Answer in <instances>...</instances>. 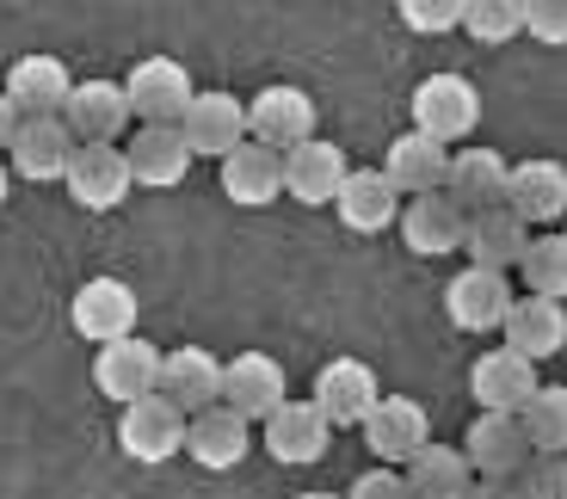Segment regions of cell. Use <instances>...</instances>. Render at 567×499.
<instances>
[{"mask_svg": "<svg viewBox=\"0 0 567 499\" xmlns=\"http://www.w3.org/2000/svg\"><path fill=\"white\" fill-rule=\"evenodd\" d=\"M475 124H482V93L468 74L444 69L413 86V129L439 136V143H463V136H475Z\"/></svg>", "mask_w": 567, "mask_h": 499, "instance_id": "obj_1", "label": "cell"}, {"mask_svg": "<svg viewBox=\"0 0 567 499\" xmlns=\"http://www.w3.org/2000/svg\"><path fill=\"white\" fill-rule=\"evenodd\" d=\"M185 407H173L167 395H142L124 407V419H117V444H124V457L130 462H167L185 450Z\"/></svg>", "mask_w": 567, "mask_h": 499, "instance_id": "obj_2", "label": "cell"}, {"mask_svg": "<svg viewBox=\"0 0 567 499\" xmlns=\"http://www.w3.org/2000/svg\"><path fill=\"white\" fill-rule=\"evenodd\" d=\"M136 314H142V302L124 278H86L69 302V328L81 333L86 345H112V340H124V333H136Z\"/></svg>", "mask_w": 567, "mask_h": 499, "instance_id": "obj_3", "label": "cell"}, {"mask_svg": "<svg viewBox=\"0 0 567 499\" xmlns=\"http://www.w3.org/2000/svg\"><path fill=\"white\" fill-rule=\"evenodd\" d=\"M62 186H69V198L81 204V210H117V204L136 191V179H130V160L117 143H81L69 155Z\"/></svg>", "mask_w": 567, "mask_h": 499, "instance_id": "obj_4", "label": "cell"}, {"mask_svg": "<svg viewBox=\"0 0 567 499\" xmlns=\"http://www.w3.org/2000/svg\"><path fill=\"white\" fill-rule=\"evenodd\" d=\"M543 388L537 364H530L525 352H512V345H494V352H482L475 364H468V395H475V407H487V414H525V401Z\"/></svg>", "mask_w": 567, "mask_h": 499, "instance_id": "obj_5", "label": "cell"}, {"mask_svg": "<svg viewBox=\"0 0 567 499\" xmlns=\"http://www.w3.org/2000/svg\"><path fill=\"white\" fill-rule=\"evenodd\" d=\"M358 432H364L370 457L389 462V469H401L413 450H425V444H432V414H425L413 395H383L364 414V426H358Z\"/></svg>", "mask_w": 567, "mask_h": 499, "instance_id": "obj_6", "label": "cell"}, {"mask_svg": "<svg viewBox=\"0 0 567 499\" xmlns=\"http://www.w3.org/2000/svg\"><path fill=\"white\" fill-rule=\"evenodd\" d=\"M161 357L167 352H155L148 340L124 333V340L100 345V357H93V388H100L105 401H117V407H130V401L161 388Z\"/></svg>", "mask_w": 567, "mask_h": 499, "instance_id": "obj_7", "label": "cell"}, {"mask_svg": "<svg viewBox=\"0 0 567 499\" xmlns=\"http://www.w3.org/2000/svg\"><path fill=\"white\" fill-rule=\"evenodd\" d=\"M259 426H266L271 462H284V469H309V462L327 457V444H333V419L315 407V395L309 401H284L278 414H266Z\"/></svg>", "mask_w": 567, "mask_h": 499, "instance_id": "obj_8", "label": "cell"}, {"mask_svg": "<svg viewBox=\"0 0 567 499\" xmlns=\"http://www.w3.org/2000/svg\"><path fill=\"white\" fill-rule=\"evenodd\" d=\"M254 450V419L235 414L228 401H216V407H198V414L185 419V457L198 462V469H235V462Z\"/></svg>", "mask_w": 567, "mask_h": 499, "instance_id": "obj_9", "label": "cell"}, {"mask_svg": "<svg viewBox=\"0 0 567 499\" xmlns=\"http://www.w3.org/2000/svg\"><path fill=\"white\" fill-rule=\"evenodd\" d=\"M124 93H130V112H136V124H179L198 86H192L185 62L148 56V62H136V69H130Z\"/></svg>", "mask_w": 567, "mask_h": 499, "instance_id": "obj_10", "label": "cell"}, {"mask_svg": "<svg viewBox=\"0 0 567 499\" xmlns=\"http://www.w3.org/2000/svg\"><path fill=\"white\" fill-rule=\"evenodd\" d=\"M506 309H512L506 271L463 266L451 278V290H444V314H451V328H463V333H499L506 328Z\"/></svg>", "mask_w": 567, "mask_h": 499, "instance_id": "obj_11", "label": "cell"}, {"mask_svg": "<svg viewBox=\"0 0 567 499\" xmlns=\"http://www.w3.org/2000/svg\"><path fill=\"white\" fill-rule=\"evenodd\" d=\"M62 124L74 129V143H124V129L136 124L124 81H74Z\"/></svg>", "mask_w": 567, "mask_h": 499, "instance_id": "obj_12", "label": "cell"}, {"mask_svg": "<svg viewBox=\"0 0 567 499\" xmlns=\"http://www.w3.org/2000/svg\"><path fill=\"white\" fill-rule=\"evenodd\" d=\"M247 136L266 143V148H278V155L297 148V143H309L315 136V100L290 81L266 86V93H254V105H247Z\"/></svg>", "mask_w": 567, "mask_h": 499, "instance_id": "obj_13", "label": "cell"}, {"mask_svg": "<svg viewBox=\"0 0 567 499\" xmlns=\"http://www.w3.org/2000/svg\"><path fill=\"white\" fill-rule=\"evenodd\" d=\"M377 401H383V383H377V371H370L364 357H333V364H321V376H315V407L333 419V432L364 426V414Z\"/></svg>", "mask_w": 567, "mask_h": 499, "instance_id": "obj_14", "label": "cell"}, {"mask_svg": "<svg viewBox=\"0 0 567 499\" xmlns=\"http://www.w3.org/2000/svg\"><path fill=\"white\" fill-rule=\"evenodd\" d=\"M124 160H130V179L148 191H173L192 173V148H185V129L179 124H136V136L124 143Z\"/></svg>", "mask_w": 567, "mask_h": 499, "instance_id": "obj_15", "label": "cell"}, {"mask_svg": "<svg viewBox=\"0 0 567 499\" xmlns=\"http://www.w3.org/2000/svg\"><path fill=\"white\" fill-rule=\"evenodd\" d=\"M463 229H468V210L451 198V191H420V198L401 204V241H408L420 259L463 253Z\"/></svg>", "mask_w": 567, "mask_h": 499, "instance_id": "obj_16", "label": "cell"}, {"mask_svg": "<svg viewBox=\"0 0 567 499\" xmlns=\"http://www.w3.org/2000/svg\"><path fill=\"white\" fill-rule=\"evenodd\" d=\"M74 148L81 143H74V129L62 117H19V136L7 148V160H13V173L31 179V186H56L62 173H69Z\"/></svg>", "mask_w": 567, "mask_h": 499, "instance_id": "obj_17", "label": "cell"}, {"mask_svg": "<svg viewBox=\"0 0 567 499\" xmlns=\"http://www.w3.org/2000/svg\"><path fill=\"white\" fill-rule=\"evenodd\" d=\"M223 401L235 414H247L259 426L266 414H278L284 401H290V383H284V364L266 352H241L223 364Z\"/></svg>", "mask_w": 567, "mask_h": 499, "instance_id": "obj_18", "label": "cell"}, {"mask_svg": "<svg viewBox=\"0 0 567 499\" xmlns=\"http://www.w3.org/2000/svg\"><path fill=\"white\" fill-rule=\"evenodd\" d=\"M346 173H352V167H346L340 148L321 143V136H309V143L284 148V198H297V204H309V210H321V204L340 198Z\"/></svg>", "mask_w": 567, "mask_h": 499, "instance_id": "obj_19", "label": "cell"}, {"mask_svg": "<svg viewBox=\"0 0 567 499\" xmlns=\"http://www.w3.org/2000/svg\"><path fill=\"white\" fill-rule=\"evenodd\" d=\"M179 129H185V148H192V155L223 160L228 148L247 143V105L235 100V93H192Z\"/></svg>", "mask_w": 567, "mask_h": 499, "instance_id": "obj_20", "label": "cell"}, {"mask_svg": "<svg viewBox=\"0 0 567 499\" xmlns=\"http://www.w3.org/2000/svg\"><path fill=\"white\" fill-rule=\"evenodd\" d=\"M223 198L241 204V210H266V204L284 198V155L266 143L247 136L241 148H228L223 155Z\"/></svg>", "mask_w": 567, "mask_h": 499, "instance_id": "obj_21", "label": "cell"}, {"mask_svg": "<svg viewBox=\"0 0 567 499\" xmlns=\"http://www.w3.org/2000/svg\"><path fill=\"white\" fill-rule=\"evenodd\" d=\"M463 457L475 462V475H518L530 462V432L518 414H475V426L463 432Z\"/></svg>", "mask_w": 567, "mask_h": 499, "instance_id": "obj_22", "label": "cell"}, {"mask_svg": "<svg viewBox=\"0 0 567 499\" xmlns=\"http://www.w3.org/2000/svg\"><path fill=\"white\" fill-rule=\"evenodd\" d=\"M506 345L512 352H525L530 364H543V357H561L567 352V302L555 297H512L506 309Z\"/></svg>", "mask_w": 567, "mask_h": 499, "instance_id": "obj_23", "label": "cell"}, {"mask_svg": "<svg viewBox=\"0 0 567 499\" xmlns=\"http://www.w3.org/2000/svg\"><path fill=\"white\" fill-rule=\"evenodd\" d=\"M0 93L19 105V117H62L74 81H69V69H62V56L38 50V56H19L13 69H7V86H0Z\"/></svg>", "mask_w": 567, "mask_h": 499, "instance_id": "obj_24", "label": "cell"}, {"mask_svg": "<svg viewBox=\"0 0 567 499\" xmlns=\"http://www.w3.org/2000/svg\"><path fill=\"white\" fill-rule=\"evenodd\" d=\"M530 247V222L512 204H499V210H475L463 229V253L468 266H487V271H512L518 259H525Z\"/></svg>", "mask_w": 567, "mask_h": 499, "instance_id": "obj_25", "label": "cell"}, {"mask_svg": "<svg viewBox=\"0 0 567 499\" xmlns=\"http://www.w3.org/2000/svg\"><path fill=\"white\" fill-rule=\"evenodd\" d=\"M333 210H340V222L352 235H383L401 216V191H395V179H389L383 167H352L346 186H340V198H333Z\"/></svg>", "mask_w": 567, "mask_h": 499, "instance_id": "obj_26", "label": "cell"}, {"mask_svg": "<svg viewBox=\"0 0 567 499\" xmlns=\"http://www.w3.org/2000/svg\"><path fill=\"white\" fill-rule=\"evenodd\" d=\"M506 204L525 216L530 229H555L567 216V167L561 160H518L512 167V186H506Z\"/></svg>", "mask_w": 567, "mask_h": 499, "instance_id": "obj_27", "label": "cell"}, {"mask_svg": "<svg viewBox=\"0 0 567 499\" xmlns=\"http://www.w3.org/2000/svg\"><path fill=\"white\" fill-rule=\"evenodd\" d=\"M383 173L395 179L401 198H420V191H444V173H451V143L425 136V129H408V136H395V143H389Z\"/></svg>", "mask_w": 567, "mask_h": 499, "instance_id": "obj_28", "label": "cell"}, {"mask_svg": "<svg viewBox=\"0 0 567 499\" xmlns=\"http://www.w3.org/2000/svg\"><path fill=\"white\" fill-rule=\"evenodd\" d=\"M161 395L185 414H198V407H216L223 401V364H216L204 345H179V352L161 357Z\"/></svg>", "mask_w": 567, "mask_h": 499, "instance_id": "obj_29", "label": "cell"}, {"mask_svg": "<svg viewBox=\"0 0 567 499\" xmlns=\"http://www.w3.org/2000/svg\"><path fill=\"white\" fill-rule=\"evenodd\" d=\"M506 186H512V167L494 155V148H463V155H451L444 191H451L468 216H475V210H499V204H506Z\"/></svg>", "mask_w": 567, "mask_h": 499, "instance_id": "obj_30", "label": "cell"}, {"mask_svg": "<svg viewBox=\"0 0 567 499\" xmlns=\"http://www.w3.org/2000/svg\"><path fill=\"white\" fill-rule=\"evenodd\" d=\"M401 475H408L413 499H468V487H475V462L456 444H425V450H413L401 462Z\"/></svg>", "mask_w": 567, "mask_h": 499, "instance_id": "obj_31", "label": "cell"}, {"mask_svg": "<svg viewBox=\"0 0 567 499\" xmlns=\"http://www.w3.org/2000/svg\"><path fill=\"white\" fill-rule=\"evenodd\" d=\"M518 271H525L530 297H555L567 302V235H530L525 259H518Z\"/></svg>", "mask_w": 567, "mask_h": 499, "instance_id": "obj_32", "label": "cell"}, {"mask_svg": "<svg viewBox=\"0 0 567 499\" xmlns=\"http://www.w3.org/2000/svg\"><path fill=\"white\" fill-rule=\"evenodd\" d=\"M463 31L475 43L525 38V0H463Z\"/></svg>", "mask_w": 567, "mask_h": 499, "instance_id": "obj_33", "label": "cell"}, {"mask_svg": "<svg viewBox=\"0 0 567 499\" xmlns=\"http://www.w3.org/2000/svg\"><path fill=\"white\" fill-rule=\"evenodd\" d=\"M525 432H530V450H567V388H537L525 401Z\"/></svg>", "mask_w": 567, "mask_h": 499, "instance_id": "obj_34", "label": "cell"}, {"mask_svg": "<svg viewBox=\"0 0 567 499\" xmlns=\"http://www.w3.org/2000/svg\"><path fill=\"white\" fill-rule=\"evenodd\" d=\"M518 487H525V499H567V450H530Z\"/></svg>", "mask_w": 567, "mask_h": 499, "instance_id": "obj_35", "label": "cell"}, {"mask_svg": "<svg viewBox=\"0 0 567 499\" xmlns=\"http://www.w3.org/2000/svg\"><path fill=\"white\" fill-rule=\"evenodd\" d=\"M395 13L420 38H444V31L463 25V0H395Z\"/></svg>", "mask_w": 567, "mask_h": 499, "instance_id": "obj_36", "label": "cell"}, {"mask_svg": "<svg viewBox=\"0 0 567 499\" xmlns=\"http://www.w3.org/2000/svg\"><path fill=\"white\" fill-rule=\"evenodd\" d=\"M525 38L561 50L567 43V0H525Z\"/></svg>", "mask_w": 567, "mask_h": 499, "instance_id": "obj_37", "label": "cell"}, {"mask_svg": "<svg viewBox=\"0 0 567 499\" xmlns=\"http://www.w3.org/2000/svg\"><path fill=\"white\" fill-rule=\"evenodd\" d=\"M346 499H413V487H408V475H401V469L377 462L370 475H358V481L346 487Z\"/></svg>", "mask_w": 567, "mask_h": 499, "instance_id": "obj_38", "label": "cell"}, {"mask_svg": "<svg viewBox=\"0 0 567 499\" xmlns=\"http://www.w3.org/2000/svg\"><path fill=\"white\" fill-rule=\"evenodd\" d=\"M468 499H525V487H518V475H475Z\"/></svg>", "mask_w": 567, "mask_h": 499, "instance_id": "obj_39", "label": "cell"}, {"mask_svg": "<svg viewBox=\"0 0 567 499\" xmlns=\"http://www.w3.org/2000/svg\"><path fill=\"white\" fill-rule=\"evenodd\" d=\"M13 136H19V105L7 100V93H0V155L13 148Z\"/></svg>", "mask_w": 567, "mask_h": 499, "instance_id": "obj_40", "label": "cell"}, {"mask_svg": "<svg viewBox=\"0 0 567 499\" xmlns=\"http://www.w3.org/2000/svg\"><path fill=\"white\" fill-rule=\"evenodd\" d=\"M7 191H13V173H7V160H0V204H7Z\"/></svg>", "mask_w": 567, "mask_h": 499, "instance_id": "obj_41", "label": "cell"}, {"mask_svg": "<svg viewBox=\"0 0 567 499\" xmlns=\"http://www.w3.org/2000/svg\"><path fill=\"white\" fill-rule=\"evenodd\" d=\"M297 499H346V493H297Z\"/></svg>", "mask_w": 567, "mask_h": 499, "instance_id": "obj_42", "label": "cell"}]
</instances>
